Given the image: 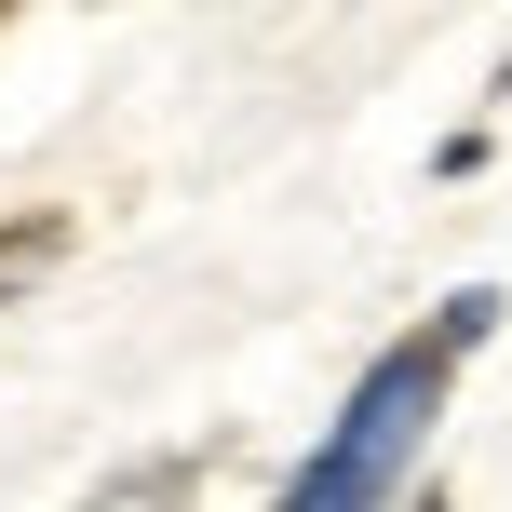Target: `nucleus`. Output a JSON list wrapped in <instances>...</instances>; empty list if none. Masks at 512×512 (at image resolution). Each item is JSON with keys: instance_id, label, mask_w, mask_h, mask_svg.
Listing matches in <instances>:
<instances>
[{"instance_id": "f257e3e1", "label": "nucleus", "mask_w": 512, "mask_h": 512, "mask_svg": "<svg viewBox=\"0 0 512 512\" xmlns=\"http://www.w3.org/2000/svg\"><path fill=\"white\" fill-rule=\"evenodd\" d=\"M445 337H405V351H378L364 364V391L337 405V432L310 445L297 472H283V499L297 512H364V499H391L418 472V445H432V405H445Z\"/></svg>"}, {"instance_id": "f03ea898", "label": "nucleus", "mask_w": 512, "mask_h": 512, "mask_svg": "<svg viewBox=\"0 0 512 512\" xmlns=\"http://www.w3.org/2000/svg\"><path fill=\"white\" fill-rule=\"evenodd\" d=\"M41 256H54V230H14V243H0V283H27Z\"/></svg>"}]
</instances>
